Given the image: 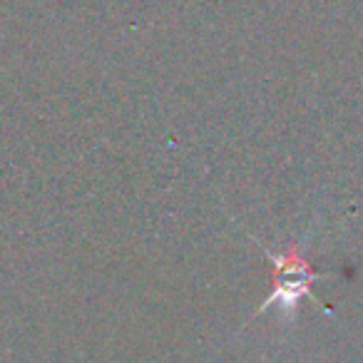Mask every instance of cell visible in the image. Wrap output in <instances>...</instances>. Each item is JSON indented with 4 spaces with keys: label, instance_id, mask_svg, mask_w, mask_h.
<instances>
[{
    "label": "cell",
    "instance_id": "6da1fadb",
    "mask_svg": "<svg viewBox=\"0 0 363 363\" xmlns=\"http://www.w3.org/2000/svg\"><path fill=\"white\" fill-rule=\"evenodd\" d=\"M264 254H267V259L274 267V289L267 296V301L257 308V313H264L272 306H279V308H284V311H294L303 296L318 303L311 286L318 279L328 277V272H316V269L301 257L298 247H289L286 252H279V254L272 252V249H264ZM318 306H321V303H318ZM323 311L331 313L328 308H323Z\"/></svg>",
    "mask_w": 363,
    "mask_h": 363
}]
</instances>
